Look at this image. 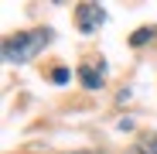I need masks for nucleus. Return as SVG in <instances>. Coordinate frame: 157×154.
Segmentation results:
<instances>
[{
    "label": "nucleus",
    "instance_id": "f03ea898",
    "mask_svg": "<svg viewBox=\"0 0 157 154\" xmlns=\"http://www.w3.org/2000/svg\"><path fill=\"white\" fill-rule=\"evenodd\" d=\"M75 24H78L82 34H92V31H99L102 24H106V10L99 4H78L75 7Z\"/></svg>",
    "mask_w": 157,
    "mask_h": 154
},
{
    "label": "nucleus",
    "instance_id": "20e7f679",
    "mask_svg": "<svg viewBox=\"0 0 157 154\" xmlns=\"http://www.w3.org/2000/svg\"><path fill=\"white\" fill-rule=\"evenodd\" d=\"M126 154H157V134H147L144 140H137Z\"/></svg>",
    "mask_w": 157,
    "mask_h": 154
},
{
    "label": "nucleus",
    "instance_id": "39448f33",
    "mask_svg": "<svg viewBox=\"0 0 157 154\" xmlns=\"http://www.w3.org/2000/svg\"><path fill=\"white\" fill-rule=\"evenodd\" d=\"M154 38V28H140V31H133V38H130V45L133 48H140V45H147Z\"/></svg>",
    "mask_w": 157,
    "mask_h": 154
},
{
    "label": "nucleus",
    "instance_id": "f257e3e1",
    "mask_svg": "<svg viewBox=\"0 0 157 154\" xmlns=\"http://www.w3.org/2000/svg\"><path fill=\"white\" fill-rule=\"evenodd\" d=\"M51 41V31L48 28H34V31H17L4 41V58L14 62V65H24V62H31L38 51Z\"/></svg>",
    "mask_w": 157,
    "mask_h": 154
},
{
    "label": "nucleus",
    "instance_id": "423d86ee",
    "mask_svg": "<svg viewBox=\"0 0 157 154\" xmlns=\"http://www.w3.org/2000/svg\"><path fill=\"white\" fill-rule=\"evenodd\" d=\"M51 82H55V86H65V82H68V69H55V72H51Z\"/></svg>",
    "mask_w": 157,
    "mask_h": 154
},
{
    "label": "nucleus",
    "instance_id": "0eeeda50",
    "mask_svg": "<svg viewBox=\"0 0 157 154\" xmlns=\"http://www.w3.org/2000/svg\"><path fill=\"white\" fill-rule=\"evenodd\" d=\"M75 154H89V151H75Z\"/></svg>",
    "mask_w": 157,
    "mask_h": 154
},
{
    "label": "nucleus",
    "instance_id": "7ed1b4c3",
    "mask_svg": "<svg viewBox=\"0 0 157 154\" xmlns=\"http://www.w3.org/2000/svg\"><path fill=\"white\" fill-rule=\"evenodd\" d=\"M78 79H82L86 89H99V86H102V69H96V65H78Z\"/></svg>",
    "mask_w": 157,
    "mask_h": 154
}]
</instances>
